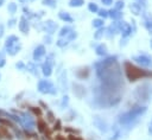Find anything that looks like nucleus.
Masks as SVG:
<instances>
[{
	"label": "nucleus",
	"mask_w": 152,
	"mask_h": 140,
	"mask_svg": "<svg viewBox=\"0 0 152 140\" xmlns=\"http://www.w3.org/2000/svg\"><path fill=\"white\" fill-rule=\"evenodd\" d=\"M96 72L107 91L114 93L122 85L121 74L115 57H109L106 61L97 63Z\"/></svg>",
	"instance_id": "f257e3e1"
},
{
	"label": "nucleus",
	"mask_w": 152,
	"mask_h": 140,
	"mask_svg": "<svg viewBox=\"0 0 152 140\" xmlns=\"http://www.w3.org/2000/svg\"><path fill=\"white\" fill-rule=\"evenodd\" d=\"M124 66H125V70H126V75H127V77L131 82H134V81H137L139 78H142V77H151L152 76V72H148L146 70H141V69L137 68L135 65H133L129 62H125Z\"/></svg>",
	"instance_id": "f03ea898"
},
{
	"label": "nucleus",
	"mask_w": 152,
	"mask_h": 140,
	"mask_svg": "<svg viewBox=\"0 0 152 140\" xmlns=\"http://www.w3.org/2000/svg\"><path fill=\"white\" fill-rule=\"evenodd\" d=\"M146 112V108L145 107H134L132 108L131 110L126 112L125 114H122L120 116V122L124 123V125H127V123H131L133 121H135L140 115H142L144 113Z\"/></svg>",
	"instance_id": "7ed1b4c3"
},
{
	"label": "nucleus",
	"mask_w": 152,
	"mask_h": 140,
	"mask_svg": "<svg viewBox=\"0 0 152 140\" xmlns=\"http://www.w3.org/2000/svg\"><path fill=\"white\" fill-rule=\"evenodd\" d=\"M38 89H39L40 93H44V94H56V89H55L53 84L50 81H48V79L39 81Z\"/></svg>",
	"instance_id": "20e7f679"
},
{
	"label": "nucleus",
	"mask_w": 152,
	"mask_h": 140,
	"mask_svg": "<svg viewBox=\"0 0 152 140\" xmlns=\"http://www.w3.org/2000/svg\"><path fill=\"white\" fill-rule=\"evenodd\" d=\"M74 38H76V32H74V31H70L69 33H66V34L62 36V37L58 39V42H57V45H58V46H64V45H66L69 42H71Z\"/></svg>",
	"instance_id": "39448f33"
},
{
	"label": "nucleus",
	"mask_w": 152,
	"mask_h": 140,
	"mask_svg": "<svg viewBox=\"0 0 152 140\" xmlns=\"http://www.w3.org/2000/svg\"><path fill=\"white\" fill-rule=\"evenodd\" d=\"M133 59L138 63V64H141L142 66H152V59L145 55H141V56H135L133 57Z\"/></svg>",
	"instance_id": "423d86ee"
},
{
	"label": "nucleus",
	"mask_w": 152,
	"mask_h": 140,
	"mask_svg": "<svg viewBox=\"0 0 152 140\" xmlns=\"http://www.w3.org/2000/svg\"><path fill=\"white\" fill-rule=\"evenodd\" d=\"M142 18H144V25H145L146 30L150 33H152V15H151V13H147V12L142 13Z\"/></svg>",
	"instance_id": "0eeeda50"
},
{
	"label": "nucleus",
	"mask_w": 152,
	"mask_h": 140,
	"mask_svg": "<svg viewBox=\"0 0 152 140\" xmlns=\"http://www.w3.org/2000/svg\"><path fill=\"white\" fill-rule=\"evenodd\" d=\"M20 121H21V123L24 125L25 128L32 129V128L34 127V121H33V119L30 117V116H27L26 114H23V117L20 119Z\"/></svg>",
	"instance_id": "6e6552de"
},
{
	"label": "nucleus",
	"mask_w": 152,
	"mask_h": 140,
	"mask_svg": "<svg viewBox=\"0 0 152 140\" xmlns=\"http://www.w3.org/2000/svg\"><path fill=\"white\" fill-rule=\"evenodd\" d=\"M119 28H120V31H121V33H122L124 37L129 36L131 32H132V27L127 23H125V21H120L119 23Z\"/></svg>",
	"instance_id": "1a4fd4ad"
},
{
	"label": "nucleus",
	"mask_w": 152,
	"mask_h": 140,
	"mask_svg": "<svg viewBox=\"0 0 152 140\" xmlns=\"http://www.w3.org/2000/svg\"><path fill=\"white\" fill-rule=\"evenodd\" d=\"M44 55H45V49H44V46H43V45H39V46H37V47H36V50H34L33 58H34L36 61H39Z\"/></svg>",
	"instance_id": "9d476101"
},
{
	"label": "nucleus",
	"mask_w": 152,
	"mask_h": 140,
	"mask_svg": "<svg viewBox=\"0 0 152 140\" xmlns=\"http://www.w3.org/2000/svg\"><path fill=\"white\" fill-rule=\"evenodd\" d=\"M19 28H20V31H21L23 33H27V31H28V23L26 21L25 18H21V19H20Z\"/></svg>",
	"instance_id": "9b49d317"
},
{
	"label": "nucleus",
	"mask_w": 152,
	"mask_h": 140,
	"mask_svg": "<svg viewBox=\"0 0 152 140\" xmlns=\"http://www.w3.org/2000/svg\"><path fill=\"white\" fill-rule=\"evenodd\" d=\"M51 62H46L44 65H43V74L45 76H50L51 72H52V68H51Z\"/></svg>",
	"instance_id": "f8f14e48"
},
{
	"label": "nucleus",
	"mask_w": 152,
	"mask_h": 140,
	"mask_svg": "<svg viewBox=\"0 0 152 140\" xmlns=\"http://www.w3.org/2000/svg\"><path fill=\"white\" fill-rule=\"evenodd\" d=\"M18 42H19V39H18L15 36H11V37H8L7 40H6V47H7V49L11 47V46H13L14 44H17Z\"/></svg>",
	"instance_id": "ddd939ff"
},
{
	"label": "nucleus",
	"mask_w": 152,
	"mask_h": 140,
	"mask_svg": "<svg viewBox=\"0 0 152 140\" xmlns=\"http://www.w3.org/2000/svg\"><path fill=\"white\" fill-rule=\"evenodd\" d=\"M131 11H132V13L133 14H135V15H139L140 14V12H141V6L139 5V4H132L131 5Z\"/></svg>",
	"instance_id": "4468645a"
},
{
	"label": "nucleus",
	"mask_w": 152,
	"mask_h": 140,
	"mask_svg": "<svg viewBox=\"0 0 152 140\" xmlns=\"http://www.w3.org/2000/svg\"><path fill=\"white\" fill-rule=\"evenodd\" d=\"M108 13H109L108 15H110L113 19H119V18H121V15H122V13H121L120 11H118V9H110Z\"/></svg>",
	"instance_id": "2eb2a0df"
},
{
	"label": "nucleus",
	"mask_w": 152,
	"mask_h": 140,
	"mask_svg": "<svg viewBox=\"0 0 152 140\" xmlns=\"http://www.w3.org/2000/svg\"><path fill=\"white\" fill-rule=\"evenodd\" d=\"M56 27H57V25H56L53 21H51V20L46 21V30H48V32L52 33V32L56 30Z\"/></svg>",
	"instance_id": "dca6fc26"
},
{
	"label": "nucleus",
	"mask_w": 152,
	"mask_h": 140,
	"mask_svg": "<svg viewBox=\"0 0 152 140\" xmlns=\"http://www.w3.org/2000/svg\"><path fill=\"white\" fill-rule=\"evenodd\" d=\"M19 50H20V44H19V43H17V44H14L13 46L8 47V52H10V55H15Z\"/></svg>",
	"instance_id": "f3484780"
},
{
	"label": "nucleus",
	"mask_w": 152,
	"mask_h": 140,
	"mask_svg": "<svg viewBox=\"0 0 152 140\" xmlns=\"http://www.w3.org/2000/svg\"><path fill=\"white\" fill-rule=\"evenodd\" d=\"M59 18H61L62 20H65V21H69V23L72 21V18H71L66 12H59Z\"/></svg>",
	"instance_id": "a211bd4d"
},
{
	"label": "nucleus",
	"mask_w": 152,
	"mask_h": 140,
	"mask_svg": "<svg viewBox=\"0 0 152 140\" xmlns=\"http://www.w3.org/2000/svg\"><path fill=\"white\" fill-rule=\"evenodd\" d=\"M106 51H107V49H106V45H103V44H101L96 47V53L99 56H103L106 53Z\"/></svg>",
	"instance_id": "6ab92c4d"
},
{
	"label": "nucleus",
	"mask_w": 152,
	"mask_h": 140,
	"mask_svg": "<svg viewBox=\"0 0 152 140\" xmlns=\"http://www.w3.org/2000/svg\"><path fill=\"white\" fill-rule=\"evenodd\" d=\"M83 4H84V0H70V2H69V5L71 7H80Z\"/></svg>",
	"instance_id": "aec40b11"
},
{
	"label": "nucleus",
	"mask_w": 152,
	"mask_h": 140,
	"mask_svg": "<svg viewBox=\"0 0 152 140\" xmlns=\"http://www.w3.org/2000/svg\"><path fill=\"white\" fill-rule=\"evenodd\" d=\"M0 135L4 138H11V134L8 133V131L2 126H0Z\"/></svg>",
	"instance_id": "412c9836"
},
{
	"label": "nucleus",
	"mask_w": 152,
	"mask_h": 140,
	"mask_svg": "<svg viewBox=\"0 0 152 140\" xmlns=\"http://www.w3.org/2000/svg\"><path fill=\"white\" fill-rule=\"evenodd\" d=\"M45 127H46V123L43 120H39L38 121V129H39V132H44L45 131Z\"/></svg>",
	"instance_id": "4be33fe9"
},
{
	"label": "nucleus",
	"mask_w": 152,
	"mask_h": 140,
	"mask_svg": "<svg viewBox=\"0 0 152 140\" xmlns=\"http://www.w3.org/2000/svg\"><path fill=\"white\" fill-rule=\"evenodd\" d=\"M93 25L95 27H101L103 25V20L102 19H95V20H93Z\"/></svg>",
	"instance_id": "5701e85b"
},
{
	"label": "nucleus",
	"mask_w": 152,
	"mask_h": 140,
	"mask_svg": "<svg viewBox=\"0 0 152 140\" xmlns=\"http://www.w3.org/2000/svg\"><path fill=\"white\" fill-rule=\"evenodd\" d=\"M124 5H125V2H124L122 0H119V1H116V4H115V8H114V9L120 11V9L124 7Z\"/></svg>",
	"instance_id": "b1692460"
},
{
	"label": "nucleus",
	"mask_w": 152,
	"mask_h": 140,
	"mask_svg": "<svg viewBox=\"0 0 152 140\" xmlns=\"http://www.w3.org/2000/svg\"><path fill=\"white\" fill-rule=\"evenodd\" d=\"M103 32H104V30H103V28H100V30L94 34V38H95V39H100V38L103 36Z\"/></svg>",
	"instance_id": "393cba45"
},
{
	"label": "nucleus",
	"mask_w": 152,
	"mask_h": 140,
	"mask_svg": "<svg viewBox=\"0 0 152 140\" xmlns=\"http://www.w3.org/2000/svg\"><path fill=\"white\" fill-rule=\"evenodd\" d=\"M89 11H91V12H94V13H95V12H97V11H99L97 5H96V4H93V2H91V4H89Z\"/></svg>",
	"instance_id": "a878e982"
},
{
	"label": "nucleus",
	"mask_w": 152,
	"mask_h": 140,
	"mask_svg": "<svg viewBox=\"0 0 152 140\" xmlns=\"http://www.w3.org/2000/svg\"><path fill=\"white\" fill-rule=\"evenodd\" d=\"M70 31H72L70 27H63L62 30H61V33H59V36L62 37V36H64V34H66V33H69Z\"/></svg>",
	"instance_id": "bb28decb"
},
{
	"label": "nucleus",
	"mask_w": 152,
	"mask_h": 140,
	"mask_svg": "<svg viewBox=\"0 0 152 140\" xmlns=\"http://www.w3.org/2000/svg\"><path fill=\"white\" fill-rule=\"evenodd\" d=\"M43 4H44V5H48V6H50V7H55L56 1H55V0H44Z\"/></svg>",
	"instance_id": "cd10ccee"
},
{
	"label": "nucleus",
	"mask_w": 152,
	"mask_h": 140,
	"mask_svg": "<svg viewBox=\"0 0 152 140\" xmlns=\"http://www.w3.org/2000/svg\"><path fill=\"white\" fill-rule=\"evenodd\" d=\"M15 9H17V6H15V4L11 2V4L8 5V11H10L11 13H14V12H15Z\"/></svg>",
	"instance_id": "c85d7f7f"
},
{
	"label": "nucleus",
	"mask_w": 152,
	"mask_h": 140,
	"mask_svg": "<svg viewBox=\"0 0 152 140\" xmlns=\"http://www.w3.org/2000/svg\"><path fill=\"white\" fill-rule=\"evenodd\" d=\"M99 15L102 17V18H107V17H108V11H106V9H100V11H99Z\"/></svg>",
	"instance_id": "c756f323"
},
{
	"label": "nucleus",
	"mask_w": 152,
	"mask_h": 140,
	"mask_svg": "<svg viewBox=\"0 0 152 140\" xmlns=\"http://www.w3.org/2000/svg\"><path fill=\"white\" fill-rule=\"evenodd\" d=\"M138 2L137 4H139L140 6H142V7H146L147 6V0H137Z\"/></svg>",
	"instance_id": "7c9ffc66"
},
{
	"label": "nucleus",
	"mask_w": 152,
	"mask_h": 140,
	"mask_svg": "<svg viewBox=\"0 0 152 140\" xmlns=\"http://www.w3.org/2000/svg\"><path fill=\"white\" fill-rule=\"evenodd\" d=\"M102 1V4H104V5H110L112 2H113V0H101Z\"/></svg>",
	"instance_id": "2f4dec72"
},
{
	"label": "nucleus",
	"mask_w": 152,
	"mask_h": 140,
	"mask_svg": "<svg viewBox=\"0 0 152 140\" xmlns=\"http://www.w3.org/2000/svg\"><path fill=\"white\" fill-rule=\"evenodd\" d=\"M32 110H33V112H34L36 114H38V115H40V114H42L40 109H38V108H37V109H36V108H32Z\"/></svg>",
	"instance_id": "473e14b6"
},
{
	"label": "nucleus",
	"mask_w": 152,
	"mask_h": 140,
	"mask_svg": "<svg viewBox=\"0 0 152 140\" xmlns=\"http://www.w3.org/2000/svg\"><path fill=\"white\" fill-rule=\"evenodd\" d=\"M69 140H82V139L78 138V136H72V135H71V136L69 138Z\"/></svg>",
	"instance_id": "72a5a7b5"
},
{
	"label": "nucleus",
	"mask_w": 152,
	"mask_h": 140,
	"mask_svg": "<svg viewBox=\"0 0 152 140\" xmlns=\"http://www.w3.org/2000/svg\"><path fill=\"white\" fill-rule=\"evenodd\" d=\"M148 133L152 135V121H151V123H150V128H148Z\"/></svg>",
	"instance_id": "f704fd0d"
},
{
	"label": "nucleus",
	"mask_w": 152,
	"mask_h": 140,
	"mask_svg": "<svg viewBox=\"0 0 152 140\" xmlns=\"http://www.w3.org/2000/svg\"><path fill=\"white\" fill-rule=\"evenodd\" d=\"M55 128H56V129H59V128H61V123H59V121L57 122V125L55 126Z\"/></svg>",
	"instance_id": "c9c22d12"
},
{
	"label": "nucleus",
	"mask_w": 152,
	"mask_h": 140,
	"mask_svg": "<svg viewBox=\"0 0 152 140\" xmlns=\"http://www.w3.org/2000/svg\"><path fill=\"white\" fill-rule=\"evenodd\" d=\"M17 66H18V68H23L24 64H23V63H19V64H17Z\"/></svg>",
	"instance_id": "e433bc0d"
},
{
	"label": "nucleus",
	"mask_w": 152,
	"mask_h": 140,
	"mask_svg": "<svg viewBox=\"0 0 152 140\" xmlns=\"http://www.w3.org/2000/svg\"><path fill=\"white\" fill-rule=\"evenodd\" d=\"M56 139H57V140H64V139H63L61 135H57V138H56Z\"/></svg>",
	"instance_id": "4c0bfd02"
},
{
	"label": "nucleus",
	"mask_w": 152,
	"mask_h": 140,
	"mask_svg": "<svg viewBox=\"0 0 152 140\" xmlns=\"http://www.w3.org/2000/svg\"><path fill=\"white\" fill-rule=\"evenodd\" d=\"M4 1H5V0H0V6H1L2 4H4Z\"/></svg>",
	"instance_id": "58836bf2"
},
{
	"label": "nucleus",
	"mask_w": 152,
	"mask_h": 140,
	"mask_svg": "<svg viewBox=\"0 0 152 140\" xmlns=\"http://www.w3.org/2000/svg\"><path fill=\"white\" fill-rule=\"evenodd\" d=\"M150 45H151V47H152V39H151V43H150Z\"/></svg>",
	"instance_id": "ea45409f"
},
{
	"label": "nucleus",
	"mask_w": 152,
	"mask_h": 140,
	"mask_svg": "<svg viewBox=\"0 0 152 140\" xmlns=\"http://www.w3.org/2000/svg\"><path fill=\"white\" fill-rule=\"evenodd\" d=\"M19 1H21V2H24V1H25V0H19Z\"/></svg>",
	"instance_id": "a19ab883"
}]
</instances>
